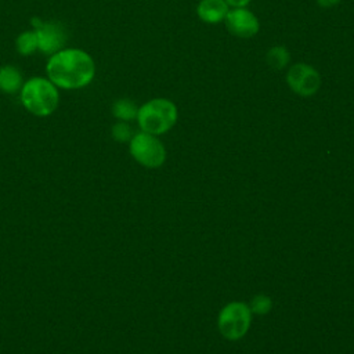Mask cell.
<instances>
[{"label": "cell", "instance_id": "9c48e42d", "mask_svg": "<svg viewBox=\"0 0 354 354\" xmlns=\"http://www.w3.org/2000/svg\"><path fill=\"white\" fill-rule=\"evenodd\" d=\"M230 6L224 0H201L196 6V14L205 24H218L225 19Z\"/></svg>", "mask_w": 354, "mask_h": 354}, {"label": "cell", "instance_id": "5bb4252c", "mask_svg": "<svg viewBox=\"0 0 354 354\" xmlns=\"http://www.w3.org/2000/svg\"><path fill=\"white\" fill-rule=\"evenodd\" d=\"M271 307H272V301H271V299H270L268 296H266V295H256V296L252 299L250 306H249L250 311L254 313V314H257V315H264V314H267V313L271 310Z\"/></svg>", "mask_w": 354, "mask_h": 354}, {"label": "cell", "instance_id": "30bf717a", "mask_svg": "<svg viewBox=\"0 0 354 354\" xmlns=\"http://www.w3.org/2000/svg\"><path fill=\"white\" fill-rule=\"evenodd\" d=\"M22 87L21 72L10 65L0 68V90L7 94H14Z\"/></svg>", "mask_w": 354, "mask_h": 354}, {"label": "cell", "instance_id": "7a4b0ae2", "mask_svg": "<svg viewBox=\"0 0 354 354\" xmlns=\"http://www.w3.org/2000/svg\"><path fill=\"white\" fill-rule=\"evenodd\" d=\"M177 106L167 98H153L138 108L137 122L142 131L159 136L169 131L177 122Z\"/></svg>", "mask_w": 354, "mask_h": 354}, {"label": "cell", "instance_id": "3957f363", "mask_svg": "<svg viewBox=\"0 0 354 354\" xmlns=\"http://www.w3.org/2000/svg\"><path fill=\"white\" fill-rule=\"evenodd\" d=\"M58 91L51 80L43 77L29 79L21 90L24 106L36 116H48L58 106Z\"/></svg>", "mask_w": 354, "mask_h": 354}, {"label": "cell", "instance_id": "6da1fadb", "mask_svg": "<svg viewBox=\"0 0 354 354\" xmlns=\"http://www.w3.org/2000/svg\"><path fill=\"white\" fill-rule=\"evenodd\" d=\"M95 73L93 58L83 50L66 48L54 53L47 62L50 80L61 88H82Z\"/></svg>", "mask_w": 354, "mask_h": 354}, {"label": "cell", "instance_id": "7c38bea8", "mask_svg": "<svg viewBox=\"0 0 354 354\" xmlns=\"http://www.w3.org/2000/svg\"><path fill=\"white\" fill-rule=\"evenodd\" d=\"M137 112L138 108L137 105L127 100V98H122L118 100L113 105H112V113L115 118H118L122 122H127V120H133L137 118Z\"/></svg>", "mask_w": 354, "mask_h": 354}, {"label": "cell", "instance_id": "9a60e30c", "mask_svg": "<svg viewBox=\"0 0 354 354\" xmlns=\"http://www.w3.org/2000/svg\"><path fill=\"white\" fill-rule=\"evenodd\" d=\"M133 131L131 127L126 123V122H118L113 124L112 127V137L118 141V142H130L131 137H133Z\"/></svg>", "mask_w": 354, "mask_h": 354}, {"label": "cell", "instance_id": "e0dca14e", "mask_svg": "<svg viewBox=\"0 0 354 354\" xmlns=\"http://www.w3.org/2000/svg\"><path fill=\"white\" fill-rule=\"evenodd\" d=\"M340 0H317L318 6L322 7V8H329V7H333L339 3Z\"/></svg>", "mask_w": 354, "mask_h": 354}, {"label": "cell", "instance_id": "4fadbf2b", "mask_svg": "<svg viewBox=\"0 0 354 354\" xmlns=\"http://www.w3.org/2000/svg\"><path fill=\"white\" fill-rule=\"evenodd\" d=\"M39 47L37 35L35 30H26L17 39V50L21 55H29Z\"/></svg>", "mask_w": 354, "mask_h": 354}, {"label": "cell", "instance_id": "2e32d148", "mask_svg": "<svg viewBox=\"0 0 354 354\" xmlns=\"http://www.w3.org/2000/svg\"><path fill=\"white\" fill-rule=\"evenodd\" d=\"M231 7H246L252 0H224Z\"/></svg>", "mask_w": 354, "mask_h": 354}, {"label": "cell", "instance_id": "8992f818", "mask_svg": "<svg viewBox=\"0 0 354 354\" xmlns=\"http://www.w3.org/2000/svg\"><path fill=\"white\" fill-rule=\"evenodd\" d=\"M286 83L293 93L301 97H311L319 90L321 75L314 66L299 62L289 68Z\"/></svg>", "mask_w": 354, "mask_h": 354}, {"label": "cell", "instance_id": "5b68a950", "mask_svg": "<svg viewBox=\"0 0 354 354\" xmlns=\"http://www.w3.org/2000/svg\"><path fill=\"white\" fill-rule=\"evenodd\" d=\"M131 156L145 167H159L166 159V149L156 136L141 131L131 137L129 142Z\"/></svg>", "mask_w": 354, "mask_h": 354}, {"label": "cell", "instance_id": "8fae6325", "mask_svg": "<svg viewBox=\"0 0 354 354\" xmlns=\"http://www.w3.org/2000/svg\"><path fill=\"white\" fill-rule=\"evenodd\" d=\"M267 64L274 69H283L290 61V53L283 46H274L266 54Z\"/></svg>", "mask_w": 354, "mask_h": 354}, {"label": "cell", "instance_id": "277c9868", "mask_svg": "<svg viewBox=\"0 0 354 354\" xmlns=\"http://www.w3.org/2000/svg\"><path fill=\"white\" fill-rule=\"evenodd\" d=\"M252 322V311L242 301H232L224 306L217 318L220 333L228 340H238L246 335Z\"/></svg>", "mask_w": 354, "mask_h": 354}, {"label": "cell", "instance_id": "ba28073f", "mask_svg": "<svg viewBox=\"0 0 354 354\" xmlns=\"http://www.w3.org/2000/svg\"><path fill=\"white\" fill-rule=\"evenodd\" d=\"M35 32L37 35V43H39L37 48L46 54L57 53L65 40L64 30L57 24H51V22L37 24V29Z\"/></svg>", "mask_w": 354, "mask_h": 354}, {"label": "cell", "instance_id": "52a82bcc", "mask_svg": "<svg viewBox=\"0 0 354 354\" xmlns=\"http://www.w3.org/2000/svg\"><path fill=\"white\" fill-rule=\"evenodd\" d=\"M224 22L231 35L242 39L253 37L260 30L257 17L246 7H232L228 10Z\"/></svg>", "mask_w": 354, "mask_h": 354}]
</instances>
